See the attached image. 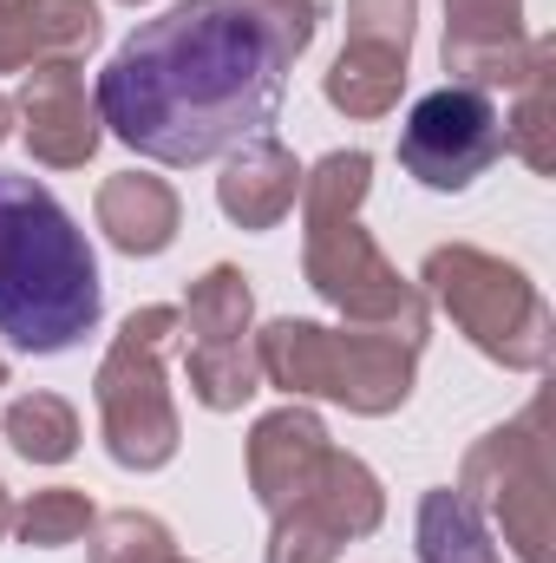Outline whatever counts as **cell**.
Wrapping results in <instances>:
<instances>
[{
    "mask_svg": "<svg viewBox=\"0 0 556 563\" xmlns=\"http://www.w3.org/2000/svg\"><path fill=\"white\" fill-rule=\"evenodd\" d=\"M281 40L236 0H177L99 73V119L151 164H210L276 125Z\"/></svg>",
    "mask_w": 556,
    "mask_h": 563,
    "instance_id": "1",
    "label": "cell"
},
{
    "mask_svg": "<svg viewBox=\"0 0 556 563\" xmlns=\"http://www.w3.org/2000/svg\"><path fill=\"white\" fill-rule=\"evenodd\" d=\"M99 256L73 210L20 170H0V334L20 354H66L99 328Z\"/></svg>",
    "mask_w": 556,
    "mask_h": 563,
    "instance_id": "2",
    "label": "cell"
},
{
    "mask_svg": "<svg viewBox=\"0 0 556 563\" xmlns=\"http://www.w3.org/2000/svg\"><path fill=\"white\" fill-rule=\"evenodd\" d=\"M256 367L288 400H334L360 420H387L413 400L419 347L374 328H321L281 314L256 334Z\"/></svg>",
    "mask_w": 556,
    "mask_h": 563,
    "instance_id": "3",
    "label": "cell"
},
{
    "mask_svg": "<svg viewBox=\"0 0 556 563\" xmlns=\"http://www.w3.org/2000/svg\"><path fill=\"white\" fill-rule=\"evenodd\" d=\"M419 295L452 314V328L511 374H544L556 354V314L544 288L518 263L478 250V243H438L419 263Z\"/></svg>",
    "mask_w": 556,
    "mask_h": 563,
    "instance_id": "4",
    "label": "cell"
},
{
    "mask_svg": "<svg viewBox=\"0 0 556 563\" xmlns=\"http://www.w3.org/2000/svg\"><path fill=\"white\" fill-rule=\"evenodd\" d=\"M177 347V308L144 301L119 321L99 374H92V400H99V432L112 465L125 472H164L184 445L177 400L164 387V354Z\"/></svg>",
    "mask_w": 556,
    "mask_h": 563,
    "instance_id": "5",
    "label": "cell"
},
{
    "mask_svg": "<svg viewBox=\"0 0 556 563\" xmlns=\"http://www.w3.org/2000/svg\"><path fill=\"white\" fill-rule=\"evenodd\" d=\"M458 492L498 518L518 563H556V472H551V400L537 394L518 420L471 439Z\"/></svg>",
    "mask_w": 556,
    "mask_h": 563,
    "instance_id": "6",
    "label": "cell"
},
{
    "mask_svg": "<svg viewBox=\"0 0 556 563\" xmlns=\"http://www.w3.org/2000/svg\"><path fill=\"white\" fill-rule=\"evenodd\" d=\"M301 276L327 308H341L347 328L400 334L425 347L432 301L419 295V282H407L387 263V250L367 236L360 217H301Z\"/></svg>",
    "mask_w": 556,
    "mask_h": 563,
    "instance_id": "7",
    "label": "cell"
},
{
    "mask_svg": "<svg viewBox=\"0 0 556 563\" xmlns=\"http://www.w3.org/2000/svg\"><path fill=\"white\" fill-rule=\"evenodd\" d=\"M177 341H184V380L190 400L203 413H236L243 400L263 394V367H256V288L236 263H210L190 282L184 314H177Z\"/></svg>",
    "mask_w": 556,
    "mask_h": 563,
    "instance_id": "8",
    "label": "cell"
},
{
    "mask_svg": "<svg viewBox=\"0 0 556 563\" xmlns=\"http://www.w3.org/2000/svg\"><path fill=\"white\" fill-rule=\"evenodd\" d=\"M380 518H387V485L374 478V465L327 445L314 485L269 518L263 563H334L354 538H374Z\"/></svg>",
    "mask_w": 556,
    "mask_h": 563,
    "instance_id": "9",
    "label": "cell"
},
{
    "mask_svg": "<svg viewBox=\"0 0 556 563\" xmlns=\"http://www.w3.org/2000/svg\"><path fill=\"white\" fill-rule=\"evenodd\" d=\"M504 157V112L478 86H438L425 92L400 125V164L425 190H465Z\"/></svg>",
    "mask_w": 556,
    "mask_h": 563,
    "instance_id": "10",
    "label": "cell"
},
{
    "mask_svg": "<svg viewBox=\"0 0 556 563\" xmlns=\"http://www.w3.org/2000/svg\"><path fill=\"white\" fill-rule=\"evenodd\" d=\"M13 119H20V139L33 151V164H46V170H86L92 151L105 144L99 92H92V79H86L79 59H40V66H26Z\"/></svg>",
    "mask_w": 556,
    "mask_h": 563,
    "instance_id": "11",
    "label": "cell"
},
{
    "mask_svg": "<svg viewBox=\"0 0 556 563\" xmlns=\"http://www.w3.org/2000/svg\"><path fill=\"white\" fill-rule=\"evenodd\" d=\"M452 86H478V92H518L531 59H537V33L524 26V0H445V46H438Z\"/></svg>",
    "mask_w": 556,
    "mask_h": 563,
    "instance_id": "12",
    "label": "cell"
},
{
    "mask_svg": "<svg viewBox=\"0 0 556 563\" xmlns=\"http://www.w3.org/2000/svg\"><path fill=\"white\" fill-rule=\"evenodd\" d=\"M327 445L334 439H327L321 413H308L301 400H288V407H276V413H263V420L249 426V452H243L249 459V492H256V505L269 518L314 485Z\"/></svg>",
    "mask_w": 556,
    "mask_h": 563,
    "instance_id": "13",
    "label": "cell"
},
{
    "mask_svg": "<svg viewBox=\"0 0 556 563\" xmlns=\"http://www.w3.org/2000/svg\"><path fill=\"white\" fill-rule=\"evenodd\" d=\"M99 33V0H0V73H26L40 59H86Z\"/></svg>",
    "mask_w": 556,
    "mask_h": 563,
    "instance_id": "14",
    "label": "cell"
},
{
    "mask_svg": "<svg viewBox=\"0 0 556 563\" xmlns=\"http://www.w3.org/2000/svg\"><path fill=\"white\" fill-rule=\"evenodd\" d=\"M301 197V164L281 139H249L223 157V177H216V210L236 223V230H276L281 217L294 210Z\"/></svg>",
    "mask_w": 556,
    "mask_h": 563,
    "instance_id": "15",
    "label": "cell"
},
{
    "mask_svg": "<svg viewBox=\"0 0 556 563\" xmlns=\"http://www.w3.org/2000/svg\"><path fill=\"white\" fill-rule=\"evenodd\" d=\"M92 217H99V230H105V243H112L119 256H164V250L177 243V230H184L177 190H170L164 177H151V170H119V177H105Z\"/></svg>",
    "mask_w": 556,
    "mask_h": 563,
    "instance_id": "16",
    "label": "cell"
},
{
    "mask_svg": "<svg viewBox=\"0 0 556 563\" xmlns=\"http://www.w3.org/2000/svg\"><path fill=\"white\" fill-rule=\"evenodd\" d=\"M413 551H419V563H504L498 544H491L485 511H478L458 485H432V492L419 498Z\"/></svg>",
    "mask_w": 556,
    "mask_h": 563,
    "instance_id": "17",
    "label": "cell"
},
{
    "mask_svg": "<svg viewBox=\"0 0 556 563\" xmlns=\"http://www.w3.org/2000/svg\"><path fill=\"white\" fill-rule=\"evenodd\" d=\"M407 92V59L374 46H341V59L321 73V99L347 119H387Z\"/></svg>",
    "mask_w": 556,
    "mask_h": 563,
    "instance_id": "18",
    "label": "cell"
},
{
    "mask_svg": "<svg viewBox=\"0 0 556 563\" xmlns=\"http://www.w3.org/2000/svg\"><path fill=\"white\" fill-rule=\"evenodd\" d=\"M551 79H556V40L537 33V59L511 99V119H504V151H518L537 177L556 170V99H551Z\"/></svg>",
    "mask_w": 556,
    "mask_h": 563,
    "instance_id": "19",
    "label": "cell"
},
{
    "mask_svg": "<svg viewBox=\"0 0 556 563\" xmlns=\"http://www.w3.org/2000/svg\"><path fill=\"white\" fill-rule=\"evenodd\" d=\"M0 432H7V445L26 465H66L79 452V413L59 394H20V400H7Z\"/></svg>",
    "mask_w": 556,
    "mask_h": 563,
    "instance_id": "20",
    "label": "cell"
},
{
    "mask_svg": "<svg viewBox=\"0 0 556 563\" xmlns=\"http://www.w3.org/2000/svg\"><path fill=\"white\" fill-rule=\"evenodd\" d=\"M92 518H99V505L79 485H46V492L13 505V531H20L26 551H66L92 531Z\"/></svg>",
    "mask_w": 556,
    "mask_h": 563,
    "instance_id": "21",
    "label": "cell"
},
{
    "mask_svg": "<svg viewBox=\"0 0 556 563\" xmlns=\"http://www.w3.org/2000/svg\"><path fill=\"white\" fill-rule=\"evenodd\" d=\"M86 558L92 563H177V538L164 518L151 511H99L86 531Z\"/></svg>",
    "mask_w": 556,
    "mask_h": 563,
    "instance_id": "22",
    "label": "cell"
},
{
    "mask_svg": "<svg viewBox=\"0 0 556 563\" xmlns=\"http://www.w3.org/2000/svg\"><path fill=\"white\" fill-rule=\"evenodd\" d=\"M374 190V157L367 151H327L321 164L301 170V217H360Z\"/></svg>",
    "mask_w": 556,
    "mask_h": 563,
    "instance_id": "23",
    "label": "cell"
},
{
    "mask_svg": "<svg viewBox=\"0 0 556 563\" xmlns=\"http://www.w3.org/2000/svg\"><path fill=\"white\" fill-rule=\"evenodd\" d=\"M413 20L419 0H347V46H374V53H413Z\"/></svg>",
    "mask_w": 556,
    "mask_h": 563,
    "instance_id": "24",
    "label": "cell"
},
{
    "mask_svg": "<svg viewBox=\"0 0 556 563\" xmlns=\"http://www.w3.org/2000/svg\"><path fill=\"white\" fill-rule=\"evenodd\" d=\"M236 7H249V13H256L269 33H276L288 59H301V53L314 46V26H321V0H236Z\"/></svg>",
    "mask_w": 556,
    "mask_h": 563,
    "instance_id": "25",
    "label": "cell"
},
{
    "mask_svg": "<svg viewBox=\"0 0 556 563\" xmlns=\"http://www.w3.org/2000/svg\"><path fill=\"white\" fill-rule=\"evenodd\" d=\"M7 531H13V492L0 485V538H7Z\"/></svg>",
    "mask_w": 556,
    "mask_h": 563,
    "instance_id": "26",
    "label": "cell"
},
{
    "mask_svg": "<svg viewBox=\"0 0 556 563\" xmlns=\"http://www.w3.org/2000/svg\"><path fill=\"white\" fill-rule=\"evenodd\" d=\"M13 139V99H7V92H0V144Z\"/></svg>",
    "mask_w": 556,
    "mask_h": 563,
    "instance_id": "27",
    "label": "cell"
},
{
    "mask_svg": "<svg viewBox=\"0 0 556 563\" xmlns=\"http://www.w3.org/2000/svg\"><path fill=\"white\" fill-rule=\"evenodd\" d=\"M0 387H7V354H0Z\"/></svg>",
    "mask_w": 556,
    "mask_h": 563,
    "instance_id": "28",
    "label": "cell"
},
{
    "mask_svg": "<svg viewBox=\"0 0 556 563\" xmlns=\"http://www.w3.org/2000/svg\"><path fill=\"white\" fill-rule=\"evenodd\" d=\"M125 7H144V0H125Z\"/></svg>",
    "mask_w": 556,
    "mask_h": 563,
    "instance_id": "29",
    "label": "cell"
},
{
    "mask_svg": "<svg viewBox=\"0 0 556 563\" xmlns=\"http://www.w3.org/2000/svg\"><path fill=\"white\" fill-rule=\"evenodd\" d=\"M177 563H184V558H177Z\"/></svg>",
    "mask_w": 556,
    "mask_h": 563,
    "instance_id": "30",
    "label": "cell"
}]
</instances>
